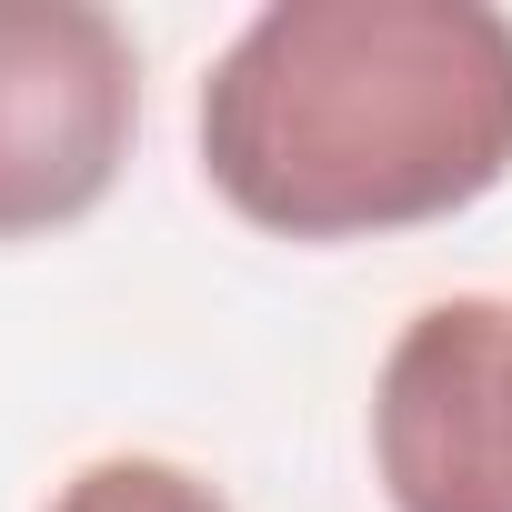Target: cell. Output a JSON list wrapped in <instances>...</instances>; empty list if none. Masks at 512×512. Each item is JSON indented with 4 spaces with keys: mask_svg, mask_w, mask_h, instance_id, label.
Returning a JSON list of instances; mask_svg holds the SVG:
<instances>
[{
    "mask_svg": "<svg viewBox=\"0 0 512 512\" xmlns=\"http://www.w3.org/2000/svg\"><path fill=\"white\" fill-rule=\"evenodd\" d=\"M201 171L272 241H382L512 181L492 0H272L201 81Z\"/></svg>",
    "mask_w": 512,
    "mask_h": 512,
    "instance_id": "obj_1",
    "label": "cell"
},
{
    "mask_svg": "<svg viewBox=\"0 0 512 512\" xmlns=\"http://www.w3.org/2000/svg\"><path fill=\"white\" fill-rule=\"evenodd\" d=\"M141 131V51L91 0H0V241L91 221Z\"/></svg>",
    "mask_w": 512,
    "mask_h": 512,
    "instance_id": "obj_2",
    "label": "cell"
},
{
    "mask_svg": "<svg viewBox=\"0 0 512 512\" xmlns=\"http://www.w3.org/2000/svg\"><path fill=\"white\" fill-rule=\"evenodd\" d=\"M372 472L392 512H512V302H422L372 372Z\"/></svg>",
    "mask_w": 512,
    "mask_h": 512,
    "instance_id": "obj_3",
    "label": "cell"
},
{
    "mask_svg": "<svg viewBox=\"0 0 512 512\" xmlns=\"http://www.w3.org/2000/svg\"><path fill=\"white\" fill-rule=\"evenodd\" d=\"M41 512H231L221 482H201L191 462H161V452H101L81 462Z\"/></svg>",
    "mask_w": 512,
    "mask_h": 512,
    "instance_id": "obj_4",
    "label": "cell"
}]
</instances>
